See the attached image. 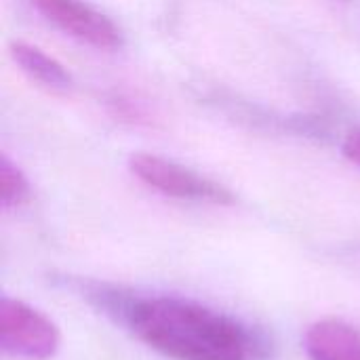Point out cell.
<instances>
[{"label": "cell", "mask_w": 360, "mask_h": 360, "mask_svg": "<svg viewBox=\"0 0 360 360\" xmlns=\"http://www.w3.org/2000/svg\"><path fill=\"white\" fill-rule=\"evenodd\" d=\"M120 321L171 360H257L264 342L238 319L184 297H141L118 306Z\"/></svg>", "instance_id": "6da1fadb"}, {"label": "cell", "mask_w": 360, "mask_h": 360, "mask_svg": "<svg viewBox=\"0 0 360 360\" xmlns=\"http://www.w3.org/2000/svg\"><path fill=\"white\" fill-rule=\"evenodd\" d=\"M304 348L310 360H360V331L344 321L323 319L308 327Z\"/></svg>", "instance_id": "5b68a950"}, {"label": "cell", "mask_w": 360, "mask_h": 360, "mask_svg": "<svg viewBox=\"0 0 360 360\" xmlns=\"http://www.w3.org/2000/svg\"><path fill=\"white\" fill-rule=\"evenodd\" d=\"M342 150H344V156L348 160H352L354 165L360 167V129H354V131L348 133V137L344 139Z\"/></svg>", "instance_id": "ba28073f"}, {"label": "cell", "mask_w": 360, "mask_h": 360, "mask_svg": "<svg viewBox=\"0 0 360 360\" xmlns=\"http://www.w3.org/2000/svg\"><path fill=\"white\" fill-rule=\"evenodd\" d=\"M11 57L15 65L38 86L51 93H65L72 89L70 72L63 68V63L46 55L42 49L23 40H15L11 42Z\"/></svg>", "instance_id": "8992f818"}, {"label": "cell", "mask_w": 360, "mask_h": 360, "mask_svg": "<svg viewBox=\"0 0 360 360\" xmlns=\"http://www.w3.org/2000/svg\"><path fill=\"white\" fill-rule=\"evenodd\" d=\"M129 169L141 184L160 192L162 196L211 205L234 202V194L221 184L156 154H133L129 158Z\"/></svg>", "instance_id": "7a4b0ae2"}, {"label": "cell", "mask_w": 360, "mask_h": 360, "mask_svg": "<svg viewBox=\"0 0 360 360\" xmlns=\"http://www.w3.org/2000/svg\"><path fill=\"white\" fill-rule=\"evenodd\" d=\"M30 200V181L23 171L6 156L0 158V202L2 209H17Z\"/></svg>", "instance_id": "52a82bcc"}, {"label": "cell", "mask_w": 360, "mask_h": 360, "mask_svg": "<svg viewBox=\"0 0 360 360\" xmlns=\"http://www.w3.org/2000/svg\"><path fill=\"white\" fill-rule=\"evenodd\" d=\"M0 344L11 356L25 360H49L59 350L61 335L57 325L15 297L0 302Z\"/></svg>", "instance_id": "3957f363"}, {"label": "cell", "mask_w": 360, "mask_h": 360, "mask_svg": "<svg viewBox=\"0 0 360 360\" xmlns=\"http://www.w3.org/2000/svg\"><path fill=\"white\" fill-rule=\"evenodd\" d=\"M34 8L65 36L99 51H116L122 44L118 25L84 0H32Z\"/></svg>", "instance_id": "277c9868"}]
</instances>
